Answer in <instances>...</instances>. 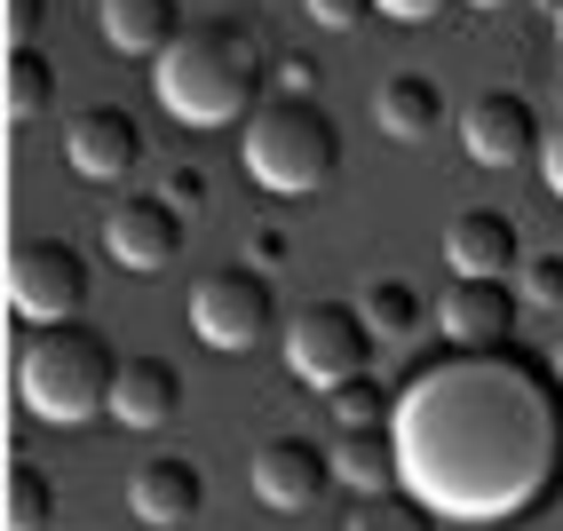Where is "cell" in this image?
<instances>
[{"mask_svg":"<svg viewBox=\"0 0 563 531\" xmlns=\"http://www.w3.org/2000/svg\"><path fill=\"white\" fill-rule=\"evenodd\" d=\"M540 175H548V191L563 199V120L548 128V143H540Z\"/></svg>","mask_w":563,"mask_h":531,"instance_id":"obj_30","label":"cell"},{"mask_svg":"<svg viewBox=\"0 0 563 531\" xmlns=\"http://www.w3.org/2000/svg\"><path fill=\"white\" fill-rule=\"evenodd\" d=\"M159 80V103L175 111L183 128H246L262 103V80H271V56H262L254 24L246 16H199L175 32V48L152 64Z\"/></svg>","mask_w":563,"mask_h":531,"instance_id":"obj_2","label":"cell"},{"mask_svg":"<svg viewBox=\"0 0 563 531\" xmlns=\"http://www.w3.org/2000/svg\"><path fill=\"white\" fill-rule=\"evenodd\" d=\"M333 476H342L357 500L373 491H397L405 484V452H397V421H373V429H342L333 436Z\"/></svg>","mask_w":563,"mask_h":531,"instance_id":"obj_17","label":"cell"},{"mask_svg":"<svg viewBox=\"0 0 563 531\" xmlns=\"http://www.w3.org/2000/svg\"><path fill=\"white\" fill-rule=\"evenodd\" d=\"M548 365H555V381H563V333H555V350H548Z\"/></svg>","mask_w":563,"mask_h":531,"instance_id":"obj_33","label":"cell"},{"mask_svg":"<svg viewBox=\"0 0 563 531\" xmlns=\"http://www.w3.org/2000/svg\"><path fill=\"white\" fill-rule=\"evenodd\" d=\"M0 523H9V531H48V523H56V484H48V468H41V461H9Z\"/></svg>","mask_w":563,"mask_h":531,"instance_id":"obj_21","label":"cell"},{"mask_svg":"<svg viewBox=\"0 0 563 531\" xmlns=\"http://www.w3.org/2000/svg\"><path fill=\"white\" fill-rule=\"evenodd\" d=\"M96 24H103V41L120 56H152L159 64L191 16H183V0H96Z\"/></svg>","mask_w":563,"mask_h":531,"instance_id":"obj_16","label":"cell"},{"mask_svg":"<svg viewBox=\"0 0 563 531\" xmlns=\"http://www.w3.org/2000/svg\"><path fill=\"white\" fill-rule=\"evenodd\" d=\"M271 71H278V96H310L318 88V56H302V48H286Z\"/></svg>","mask_w":563,"mask_h":531,"instance_id":"obj_27","label":"cell"},{"mask_svg":"<svg viewBox=\"0 0 563 531\" xmlns=\"http://www.w3.org/2000/svg\"><path fill=\"white\" fill-rule=\"evenodd\" d=\"M128 508H135L143 531H183V523H199V508H207V476H199V461L159 452V461L128 468Z\"/></svg>","mask_w":563,"mask_h":531,"instance_id":"obj_13","label":"cell"},{"mask_svg":"<svg viewBox=\"0 0 563 531\" xmlns=\"http://www.w3.org/2000/svg\"><path fill=\"white\" fill-rule=\"evenodd\" d=\"M437 523H444V516L421 500V491L397 484V491H373V500H357L342 531H437Z\"/></svg>","mask_w":563,"mask_h":531,"instance_id":"obj_22","label":"cell"},{"mask_svg":"<svg viewBox=\"0 0 563 531\" xmlns=\"http://www.w3.org/2000/svg\"><path fill=\"white\" fill-rule=\"evenodd\" d=\"M254 500L271 508V516H310L325 491H333V444H310V436H271V444H254Z\"/></svg>","mask_w":563,"mask_h":531,"instance_id":"obj_10","label":"cell"},{"mask_svg":"<svg viewBox=\"0 0 563 531\" xmlns=\"http://www.w3.org/2000/svg\"><path fill=\"white\" fill-rule=\"evenodd\" d=\"M0 88H9V120L32 128V120H48V103H56V64L24 41V48H9V80Z\"/></svg>","mask_w":563,"mask_h":531,"instance_id":"obj_20","label":"cell"},{"mask_svg":"<svg viewBox=\"0 0 563 531\" xmlns=\"http://www.w3.org/2000/svg\"><path fill=\"white\" fill-rule=\"evenodd\" d=\"M523 318V294L508 278H453L437 294V333L444 350H508Z\"/></svg>","mask_w":563,"mask_h":531,"instance_id":"obj_11","label":"cell"},{"mask_svg":"<svg viewBox=\"0 0 563 531\" xmlns=\"http://www.w3.org/2000/svg\"><path fill=\"white\" fill-rule=\"evenodd\" d=\"M357 310H365L373 341H421V325H437V301L412 286V278H373L357 294Z\"/></svg>","mask_w":563,"mask_h":531,"instance_id":"obj_19","label":"cell"},{"mask_svg":"<svg viewBox=\"0 0 563 531\" xmlns=\"http://www.w3.org/2000/svg\"><path fill=\"white\" fill-rule=\"evenodd\" d=\"M41 16H48V0H9V48H24L41 32Z\"/></svg>","mask_w":563,"mask_h":531,"instance_id":"obj_29","label":"cell"},{"mask_svg":"<svg viewBox=\"0 0 563 531\" xmlns=\"http://www.w3.org/2000/svg\"><path fill=\"white\" fill-rule=\"evenodd\" d=\"M444 9H461V0H382V16H397V24H437Z\"/></svg>","mask_w":563,"mask_h":531,"instance_id":"obj_28","label":"cell"},{"mask_svg":"<svg viewBox=\"0 0 563 531\" xmlns=\"http://www.w3.org/2000/svg\"><path fill=\"white\" fill-rule=\"evenodd\" d=\"M183 239H191V214H175L159 191H135V199H120V207L103 214V254L120 262V270H135V278L175 270Z\"/></svg>","mask_w":563,"mask_h":531,"instance_id":"obj_9","label":"cell"},{"mask_svg":"<svg viewBox=\"0 0 563 531\" xmlns=\"http://www.w3.org/2000/svg\"><path fill=\"white\" fill-rule=\"evenodd\" d=\"M135 159H143V128H135V111H120V103H88L80 120L64 128V167L80 182H128Z\"/></svg>","mask_w":563,"mask_h":531,"instance_id":"obj_12","label":"cell"},{"mask_svg":"<svg viewBox=\"0 0 563 531\" xmlns=\"http://www.w3.org/2000/svg\"><path fill=\"white\" fill-rule=\"evenodd\" d=\"M120 350L96 325H41L16 350V405L48 429H80L96 412H111V389H120Z\"/></svg>","mask_w":563,"mask_h":531,"instance_id":"obj_3","label":"cell"},{"mask_svg":"<svg viewBox=\"0 0 563 531\" xmlns=\"http://www.w3.org/2000/svg\"><path fill=\"white\" fill-rule=\"evenodd\" d=\"M461 9H484V16H493V9H516V0H461Z\"/></svg>","mask_w":563,"mask_h":531,"instance_id":"obj_32","label":"cell"},{"mask_svg":"<svg viewBox=\"0 0 563 531\" xmlns=\"http://www.w3.org/2000/svg\"><path fill=\"white\" fill-rule=\"evenodd\" d=\"M548 9H563V0H548Z\"/></svg>","mask_w":563,"mask_h":531,"instance_id":"obj_35","label":"cell"},{"mask_svg":"<svg viewBox=\"0 0 563 531\" xmlns=\"http://www.w3.org/2000/svg\"><path fill=\"white\" fill-rule=\"evenodd\" d=\"M183 412V373H175V357H128L120 365V389H111V421L120 429H167Z\"/></svg>","mask_w":563,"mask_h":531,"instance_id":"obj_15","label":"cell"},{"mask_svg":"<svg viewBox=\"0 0 563 531\" xmlns=\"http://www.w3.org/2000/svg\"><path fill=\"white\" fill-rule=\"evenodd\" d=\"M523 301L532 310H563V254H532V270H523Z\"/></svg>","mask_w":563,"mask_h":531,"instance_id":"obj_24","label":"cell"},{"mask_svg":"<svg viewBox=\"0 0 563 531\" xmlns=\"http://www.w3.org/2000/svg\"><path fill=\"white\" fill-rule=\"evenodd\" d=\"M271 325H278V294H271V278H262L254 262H231V270H214V278L191 286V333L207 341V350L239 357V350H254V341H271Z\"/></svg>","mask_w":563,"mask_h":531,"instance_id":"obj_7","label":"cell"},{"mask_svg":"<svg viewBox=\"0 0 563 531\" xmlns=\"http://www.w3.org/2000/svg\"><path fill=\"white\" fill-rule=\"evenodd\" d=\"M302 9H310L318 32H357V24L382 16V0H302Z\"/></svg>","mask_w":563,"mask_h":531,"instance_id":"obj_25","label":"cell"},{"mask_svg":"<svg viewBox=\"0 0 563 531\" xmlns=\"http://www.w3.org/2000/svg\"><path fill=\"white\" fill-rule=\"evenodd\" d=\"M239 159H246V175L262 182V191L310 199V191H325V182H333V167H342V128L325 120L318 96H271V103L246 120Z\"/></svg>","mask_w":563,"mask_h":531,"instance_id":"obj_4","label":"cell"},{"mask_svg":"<svg viewBox=\"0 0 563 531\" xmlns=\"http://www.w3.org/2000/svg\"><path fill=\"white\" fill-rule=\"evenodd\" d=\"M444 270L453 278H516L523 270V231L500 207H461L444 222Z\"/></svg>","mask_w":563,"mask_h":531,"instance_id":"obj_14","label":"cell"},{"mask_svg":"<svg viewBox=\"0 0 563 531\" xmlns=\"http://www.w3.org/2000/svg\"><path fill=\"white\" fill-rule=\"evenodd\" d=\"M555 32H563V9H555Z\"/></svg>","mask_w":563,"mask_h":531,"instance_id":"obj_34","label":"cell"},{"mask_svg":"<svg viewBox=\"0 0 563 531\" xmlns=\"http://www.w3.org/2000/svg\"><path fill=\"white\" fill-rule=\"evenodd\" d=\"M373 120H382L389 143H429L444 128V88L429 71H389V80L373 88Z\"/></svg>","mask_w":563,"mask_h":531,"instance_id":"obj_18","label":"cell"},{"mask_svg":"<svg viewBox=\"0 0 563 531\" xmlns=\"http://www.w3.org/2000/svg\"><path fill=\"white\" fill-rule=\"evenodd\" d=\"M159 199H167L175 214H199V207H207V175H199V167H167V175H159Z\"/></svg>","mask_w":563,"mask_h":531,"instance_id":"obj_26","label":"cell"},{"mask_svg":"<svg viewBox=\"0 0 563 531\" xmlns=\"http://www.w3.org/2000/svg\"><path fill=\"white\" fill-rule=\"evenodd\" d=\"M325 412H333V429H373V421H397V389H382L373 373H357V381H342L325 397Z\"/></svg>","mask_w":563,"mask_h":531,"instance_id":"obj_23","label":"cell"},{"mask_svg":"<svg viewBox=\"0 0 563 531\" xmlns=\"http://www.w3.org/2000/svg\"><path fill=\"white\" fill-rule=\"evenodd\" d=\"M88 301V254L71 239H16L9 246V310L24 325H71Z\"/></svg>","mask_w":563,"mask_h":531,"instance_id":"obj_6","label":"cell"},{"mask_svg":"<svg viewBox=\"0 0 563 531\" xmlns=\"http://www.w3.org/2000/svg\"><path fill=\"white\" fill-rule=\"evenodd\" d=\"M405 491L453 523H508L563 484V381L555 365L508 350H444L397 389Z\"/></svg>","mask_w":563,"mask_h":531,"instance_id":"obj_1","label":"cell"},{"mask_svg":"<svg viewBox=\"0 0 563 531\" xmlns=\"http://www.w3.org/2000/svg\"><path fill=\"white\" fill-rule=\"evenodd\" d=\"M548 143V120H540V103L523 96V88H484V96H468V111H461V151L476 167H523L532 151Z\"/></svg>","mask_w":563,"mask_h":531,"instance_id":"obj_8","label":"cell"},{"mask_svg":"<svg viewBox=\"0 0 563 531\" xmlns=\"http://www.w3.org/2000/svg\"><path fill=\"white\" fill-rule=\"evenodd\" d=\"M373 350H382V341H373L357 301L318 294L302 310H286V365H294V381H310L325 397L342 381H357V373H373Z\"/></svg>","mask_w":563,"mask_h":531,"instance_id":"obj_5","label":"cell"},{"mask_svg":"<svg viewBox=\"0 0 563 531\" xmlns=\"http://www.w3.org/2000/svg\"><path fill=\"white\" fill-rule=\"evenodd\" d=\"M294 246H286V231H278V222H262V231H254V270H271V262H286Z\"/></svg>","mask_w":563,"mask_h":531,"instance_id":"obj_31","label":"cell"}]
</instances>
